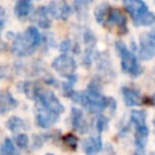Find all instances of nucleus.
<instances>
[{
    "mask_svg": "<svg viewBox=\"0 0 155 155\" xmlns=\"http://www.w3.org/2000/svg\"><path fill=\"white\" fill-rule=\"evenodd\" d=\"M108 124H109L108 117L104 116V115H99V116L97 117V120H96V128H97V131H98V132L105 131L107 127H108Z\"/></svg>",
    "mask_w": 155,
    "mask_h": 155,
    "instance_id": "25",
    "label": "nucleus"
},
{
    "mask_svg": "<svg viewBox=\"0 0 155 155\" xmlns=\"http://www.w3.org/2000/svg\"><path fill=\"white\" fill-rule=\"evenodd\" d=\"M105 25L116 27L119 29L120 34H126L127 33V19H126V16L119 8H111L110 7Z\"/></svg>",
    "mask_w": 155,
    "mask_h": 155,
    "instance_id": "10",
    "label": "nucleus"
},
{
    "mask_svg": "<svg viewBox=\"0 0 155 155\" xmlns=\"http://www.w3.org/2000/svg\"><path fill=\"white\" fill-rule=\"evenodd\" d=\"M155 57V31L144 33L139 39V58L149 61Z\"/></svg>",
    "mask_w": 155,
    "mask_h": 155,
    "instance_id": "7",
    "label": "nucleus"
},
{
    "mask_svg": "<svg viewBox=\"0 0 155 155\" xmlns=\"http://www.w3.org/2000/svg\"><path fill=\"white\" fill-rule=\"evenodd\" d=\"M6 126H7V128H8L10 131L16 132V131H18V130L24 128L25 124H24V121H23L21 117H18V116H11V117L7 120Z\"/></svg>",
    "mask_w": 155,
    "mask_h": 155,
    "instance_id": "23",
    "label": "nucleus"
},
{
    "mask_svg": "<svg viewBox=\"0 0 155 155\" xmlns=\"http://www.w3.org/2000/svg\"><path fill=\"white\" fill-rule=\"evenodd\" d=\"M71 126L81 133L87 132V122L79 108H71Z\"/></svg>",
    "mask_w": 155,
    "mask_h": 155,
    "instance_id": "12",
    "label": "nucleus"
},
{
    "mask_svg": "<svg viewBox=\"0 0 155 155\" xmlns=\"http://www.w3.org/2000/svg\"><path fill=\"white\" fill-rule=\"evenodd\" d=\"M33 11L31 0H17L15 5V15L18 18H25Z\"/></svg>",
    "mask_w": 155,
    "mask_h": 155,
    "instance_id": "17",
    "label": "nucleus"
},
{
    "mask_svg": "<svg viewBox=\"0 0 155 155\" xmlns=\"http://www.w3.org/2000/svg\"><path fill=\"white\" fill-rule=\"evenodd\" d=\"M121 92H122L125 104L127 107H136V105H140L143 103V97L138 90L125 86V87H122Z\"/></svg>",
    "mask_w": 155,
    "mask_h": 155,
    "instance_id": "11",
    "label": "nucleus"
},
{
    "mask_svg": "<svg viewBox=\"0 0 155 155\" xmlns=\"http://www.w3.org/2000/svg\"><path fill=\"white\" fill-rule=\"evenodd\" d=\"M46 8L47 13L58 21H67L71 15V7L65 0H52Z\"/></svg>",
    "mask_w": 155,
    "mask_h": 155,
    "instance_id": "8",
    "label": "nucleus"
},
{
    "mask_svg": "<svg viewBox=\"0 0 155 155\" xmlns=\"http://www.w3.org/2000/svg\"><path fill=\"white\" fill-rule=\"evenodd\" d=\"M153 99H154V103H155V93H154V96H153Z\"/></svg>",
    "mask_w": 155,
    "mask_h": 155,
    "instance_id": "30",
    "label": "nucleus"
},
{
    "mask_svg": "<svg viewBox=\"0 0 155 155\" xmlns=\"http://www.w3.org/2000/svg\"><path fill=\"white\" fill-rule=\"evenodd\" d=\"M5 22H6V15H5V10L0 6V34L2 31V28L5 25Z\"/></svg>",
    "mask_w": 155,
    "mask_h": 155,
    "instance_id": "28",
    "label": "nucleus"
},
{
    "mask_svg": "<svg viewBox=\"0 0 155 155\" xmlns=\"http://www.w3.org/2000/svg\"><path fill=\"white\" fill-rule=\"evenodd\" d=\"M82 149L87 155H93L102 149V139L99 136L86 138L82 142Z\"/></svg>",
    "mask_w": 155,
    "mask_h": 155,
    "instance_id": "14",
    "label": "nucleus"
},
{
    "mask_svg": "<svg viewBox=\"0 0 155 155\" xmlns=\"http://www.w3.org/2000/svg\"><path fill=\"white\" fill-rule=\"evenodd\" d=\"M92 1L93 0H74V10L80 18L86 16L87 8Z\"/></svg>",
    "mask_w": 155,
    "mask_h": 155,
    "instance_id": "21",
    "label": "nucleus"
},
{
    "mask_svg": "<svg viewBox=\"0 0 155 155\" xmlns=\"http://www.w3.org/2000/svg\"><path fill=\"white\" fill-rule=\"evenodd\" d=\"M42 36L35 27H28L23 33L16 34L12 39L11 50L18 57L31 54L41 44Z\"/></svg>",
    "mask_w": 155,
    "mask_h": 155,
    "instance_id": "1",
    "label": "nucleus"
},
{
    "mask_svg": "<svg viewBox=\"0 0 155 155\" xmlns=\"http://www.w3.org/2000/svg\"><path fill=\"white\" fill-rule=\"evenodd\" d=\"M39 86H40V85H38V84H35V82L24 81V82H21V84L18 85V88H19L24 94H27L29 98L34 99V96H35V93H36Z\"/></svg>",
    "mask_w": 155,
    "mask_h": 155,
    "instance_id": "19",
    "label": "nucleus"
},
{
    "mask_svg": "<svg viewBox=\"0 0 155 155\" xmlns=\"http://www.w3.org/2000/svg\"><path fill=\"white\" fill-rule=\"evenodd\" d=\"M46 155H53V154H46Z\"/></svg>",
    "mask_w": 155,
    "mask_h": 155,
    "instance_id": "31",
    "label": "nucleus"
},
{
    "mask_svg": "<svg viewBox=\"0 0 155 155\" xmlns=\"http://www.w3.org/2000/svg\"><path fill=\"white\" fill-rule=\"evenodd\" d=\"M125 8L137 27H149L155 23V15L148 10L143 0H127Z\"/></svg>",
    "mask_w": 155,
    "mask_h": 155,
    "instance_id": "3",
    "label": "nucleus"
},
{
    "mask_svg": "<svg viewBox=\"0 0 155 155\" xmlns=\"http://www.w3.org/2000/svg\"><path fill=\"white\" fill-rule=\"evenodd\" d=\"M154 126H155V119H154Z\"/></svg>",
    "mask_w": 155,
    "mask_h": 155,
    "instance_id": "32",
    "label": "nucleus"
},
{
    "mask_svg": "<svg viewBox=\"0 0 155 155\" xmlns=\"http://www.w3.org/2000/svg\"><path fill=\"white\" fill-rule=\"evenodd\" d=\"M115 47L116 51L120 54V59H121V69L124 73H126L127 75L132 76V78H137L142 74V67L138 63V59L136 58V56L133 54L132 51H130L126 45L122 41H116L115 42Z\"/></svg>",
    "mask_w": 155,
    "mask_h": 155,
    "instance_id": "4",
    "label": "nucleus"
},
{
    "mask_svg": "<svg viewBox=\"0 0 155 155\" xmlns=\"http://www.w3.org/2000/svg\"><path fill=\"white\" fill-rule=\"evenodd\" d=\"M149 136V128L147 125L134 126V144L138 150H143Z\"/></svg>",
    "mask_w": 155,
    "mask_h": 155,
    "instance_id": "13",
    "label": "nucleus"
},
{
    "mask_svg": "<svg viewBox=\"0 0 155 155\" xmlns=\"http://www.w3.org/2000/svg\"><path fill=\"white\" fill-rule=\"evenodd\" d=\"M15 144L17 145V147H19V148H27L28 147V144H29V138H28V136L25 134V133H19V134H17L16 137H15Z\"/></svg>",
    "mask_w": 155,
    "mask_h": 155,
    "instance_id": "26",
    "label": "nucleus"
},
{
    "mask_svg": "<svg viewBox=\"0 0 155 155\" xmlns=\"http://www.w3.org/2000/svg\"><path fill=\"white\" fill-rule=\"evenodd\" d=\"M1 76H2V70H1V68H0V79H1Z\"/></svg>",
    "mask_w": 155,
    "mask_h": 155,
    "instance_id": "29",
    "label": "nucleus"
},
{
    "mask_svg": "<svg viewBox=\"0 0 155 155\" xmlns=\"http://www.w3.org/2000/svg\"><path fill=\"white\" fill-rule=\"evenodd\" d=\"M131 122L133 124V126H140V125H147L145 120H147V113L144 110H132L131 111Z\"/></svg>",
    "mask_w": 155,
    "mask_h": 155,
    "instance_id": "22",
    "label": "nucleus"
},
{
    "mask_svg": "<svg viewBox=\"0 0 155 155\" xmlns=\"http://www.w3.org/2000/svg\"><path fill=\"white\" fill-rule=\"evenodd\" d=\"M0 155H19V151L15 147L13 142L10 138H6L0 148Z\"/></svg>",
    "mask_w": 155,
    "mask_h": 155,
    "instance_id": "20",
    "label": "nucleus"
},
{
    "mask_svg": "<svg viewBox=\"0 0 155 155\" xmlns=\"http://www.w3.org/2000/svg\"><path fill=\"white\" fill-rule=\"evenodd\" d=\"M62 140H63L64 145H65L68 149H70V150H73V151H74V150H76L79 140H78V138H76L74 134H71V133L65 134V136L62 138Z\"/></svg>",
    "mask_w": 155,
    "mask_h": 155,
    "instance_id": "24",
    "label": "nucleus"
},
{
    "mask_svg": "<svg viewBox=\"0 0 155 155\" xmlns=\"http://www.w3.org/2000/svg\"><path fill=\"white\" fill-rule=\"evenodd\" d=\"M33 19L38 23V25L42 29H47L51 27V21L48 19V13H47V8L45 6H40L35 10Z\"/></svg>",
    "mask_w": 155,
    "mask_h": 155,
    "instance_id": "16",
    "label": "nucleus"
},
{
    "mask_svg": "<svg viewBox=\"0 0 155 155\" xmlns=\"http://www.w3.org/2000/svg\"><path fill=\"white\" fill-rule=\"evenodd\" d=\"M69 98L81 104L87 111L93 114L103 111L109 104V98L104 97L99 91H93V90H87L85 92L73 91Z\"/></svg>",
    "mask_w": 155,
    "mask_h": 155,
    "instance_id": "2",
    "label": "nucleus"
},
{
    "mask_svg": "<svg viewBox=\"0 0 155 155\" xmlns=\"http://www.w3.org/2000/svg\"><path fill=\"white\" fill-rule=\"evenodd\" d=\"M59 50H61L62 53L67 54V52L71 50V42H70L69 40H64V41H62L61 45H59Z\"/></svg>",
    "mask_w": 155,
    "mask_h": 155,
    "instance_id": "27",
    "label": "nucleus"
},
{
    "mask_svg": "<svg viewBox=\"0 0 155 155\" xmlns=\"http://www.w3.org/2000/svg\"><path fill=\"white\" fill-rule=\"evenodd\" d=\"M109 10H110V6L108 4H105V2L104 4H101L99 6L96 7V10H94V17H96L97 23H99L102 25H105Z\"/></svg>",
    "mask_w": 155,
    "mask_h": 155,
    "instance_id": "18",
    "label": "nucleus"
},
{
    "mask_svg": "<svg viewBox=\"0 0 155 155\" xmlns=\"http://www.w3.org/2000/svg\"><path fill=\"white\" fill-rule=\"evenodd\" d=\"M17 101L7 91L0 93V114H5L17 107Z\"/></svg>",
    "mask_w": 155,
    "mask_h": 155,
    "instance_id": "15",
    "label": "nucleus"
},
{
    "mask_svg": "<svg viewBox=\"0 0 155 155\" xmlns=\"http://www.w3.org/2000/svg\"><path fill=\"white\" fill-rule=\"evenodd\" d=\"M76 62L73 57L62 53L61 56L56 57L52 61V68L63 78L68 79V81L75 82L76 81V75H75V70H76Z\"/></svg>",
    "mask_w": 155,
    "mask_h": 155,
    "instance_id": "6",
    "label": "nucleus"
},
{
    "mask_svg": "<svg viewBox=\"0 0 155 155\" xmlns=\"http://www.w3.org/2000/svg\"><path fill=\"white\" fill-rule=\"evenodd\" d=\"M59 119V115L56 113H52L47 109H45L44 107L36 104L35 108V121L36 125L41 128H48L52 125H54Z\"/></svg>",
    "mask_w": 155,
    "mask_h": 155,
    "instance_id": "9",
    "label": "nucleus"
},
{
    "mask_svg": "<svg viewBox=\"0 0 155 155\" xmlns=\"http://www.w3.org/2000/svg\"><path fill=\"white\" fill-rule=\"evenodd\" d=\"M34 99L38 102L39 105L44 107L45 109H47L52 113L61 115L64 111L63 104L61 103V101L57 98V96L51 90H47L45 87L39 86V88L34 96Z\"/></svg>",
    "mask_w": 155,
    "mask_h": 155,
    "instance_id": "5",
    "label": "nucleus"
}]
</instances>
